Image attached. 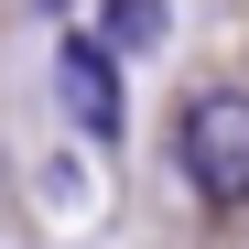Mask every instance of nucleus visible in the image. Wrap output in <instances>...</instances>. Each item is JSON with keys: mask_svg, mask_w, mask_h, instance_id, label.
I'll list each match as a JSON object with an SVG mask.
<instances>
[{"mask_svg": "<svg viewBox=\"0 0 249 249\" xmlns=\"http://www.w3.org/2000/svg\"><path fill=\"white\" fill-rule=\"evenodd\" d=\"M162 33H174L162 0H98V44L108 54H162Z\"/></svg>", "mask_w": 249, "mask_h": 249, "instance_id": "obj_3", "label": "nucleus"}, {"mask_svg": "<svg viewBox=\"0 0 249 249\" xmlns=\"http://www.w3.org/2000/svg\"><path fill=\"white\" fill-rule=\"evenodd\" d=\"M44 11H76V0H44Z\"/></svg>", "mask_w": 249, "mask_h": 249, "instance_id": "obj_4", "label": "nucleus"}, {"mask_svg": "<svg viewBox=\"0 0 249 249\" xmlns=\"http://www.w3.org/2000/svg\"><path fill=\"white\" fill-rule=\"evenodd\" d=\"M174 162L206 206H249V87H195L174 108Z\"/></svg>", "mask_w": 249, "mask_h": 249, "instance_id": "obj_1", "label": "nucleus"}, {"mask_svg": "<svg viewBox=\"0 0 249 249\" xmlns=\"http://www.w3.org/2000/svg\"><path fill=\"white\" fill-rule=\"evenodd\" d=\"M54 76H65L76 130H87V141H108V130H119V54L98 44V33H65V44H54Z\"/></svg>", "mask_w": 249, "mask_h": 249, "instance_id": "obj_2", "label": "nucleus"}]
</instances>
